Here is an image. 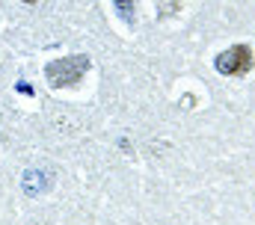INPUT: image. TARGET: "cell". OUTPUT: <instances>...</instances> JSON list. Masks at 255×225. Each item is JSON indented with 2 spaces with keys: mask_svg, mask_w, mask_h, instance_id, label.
Segmentation results:
<instances>
[{
  "mask_svg": "<svg viewBox=\"0 0 255 225\" xmlns=\"http://www.w3.org/2000/svg\"><path fill=\"white\" fill-rule=\"evenodd\" d=\"M27 3H33V0H27Z\"/></svg>",
  "mask_w": 255,
  "mask_h": 225,
  "instance_id": "6da1fadb",
  "label": "cell"
}]
</instances>
